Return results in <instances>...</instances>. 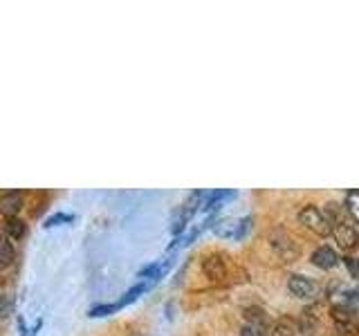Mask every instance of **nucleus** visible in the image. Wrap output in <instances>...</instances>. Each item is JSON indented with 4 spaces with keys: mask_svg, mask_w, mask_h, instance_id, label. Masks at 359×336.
I'll use <instances>...</instances> for the list:
<instances>
[{
    "mask_svg": "<svg viewBox=\"0 0 359 336\" xmlns=\"http://www.w3.org/2000/svg\"><path fill=\"white\" fill-rule=\"evenodd\" d=\"M297 218H299V224H303L310 233L319 235V238H328V235H332V220L328 213H325V209L308 204L299 211Z\"/></svg>",
    "mask_w": 359,
    "mask_h": 336,
    "instance_id": "nucleus-1",
    "label": "nucleus"
},
{
    "mask_svg": "<svg viewBox=\"0 0 359 336\" xmlns=\"http://www.w3.org/2000/svg\"><path fill=\"white\" fill-rule=\"evenodd\" d=\"M252 229V218H222L213 224V233L224 240H241Z\"/></svg>",
    "mask_w": 359,
    "mask_h": 336,
    "instance_id": "nucleus-2",
    "label": "nucleus"
},
{
    "mask_svg": "<svg viewBox=\"0 0 359 336\" xmlns=\"http://www.w3.org/2000/svg\"><path fill=\"white\" fill-rule=\"evenodd\" d=\"M287 289L294 298H301L306 302H314L321 294V287L317 280L310 276H303V274H292L287 278Z\"/></svg>",
    "mask_w": 359,
    "mask_h": 336,
    "instance_id": "nucleus-3",
    "label": "nucleus"
},
{
    "mask_svg": "<svg viewBox=\"0 0 359 336\" xmlns=\"http://www.w3.org/2000/svg\"><path fill=\"white\" fill-rule=\"evenodd\" d=\"M330 300H332V307H339L348 314H353V316H359V289L341 287L330 296Z\"/></svg>",
    "mask_w": 359,
    "mask_h": 336,
    "instance_id": "nucleus-4",
    "label": "nucleus"
},
{
    "mask_svg": "<svg viewBox=\"0 0 359 336\" xmlns=\"http://www.w3.org/2000/svg\"><path fill=\"white\" fill-rule=\"evenodd\" d=\"M330 316H332L337 334H341V336H357L359 334V321H357V316H353V314L330 305Z\"/></svg>",
    "mask_w": 359,
    "mask_h": 336,
    "instance_id": "nucleus-5",
    "label": "nucleus"
},
{
    "mask_svg": "<svg viewBox=\"0 0 359 336\" xmlns=\"http://www.w3.org/2000/svg\"><path fill=\"white\" fill-rule=\"evenodd\" d=\"M272 246L285 262H292L299 255V246L294 244V240H292L290 235L285 231H280V229L272 233Z\"/></svg>",
    "mask_w": 359,
    "mask_h": 336,
    "instance_id": "nucleus-6",
    "label": "nucleus"
},
{
    "mask_svg": "<svg viewBox=\"0 0 359 336\" xmlns=\"http://www.w3.org/2000/svg\"><path fill=\"white\" fill-rule=\"evenodd\" d=\"M339 260H341V258L337 255V251L332 249V246H328V244L317 246V249H314L312 255H310V262L314 267L323 269V272H328V269H334L337 265H339Z\"/></svg>",
    "mask_w": 359,
    "mask_h": 336,
    "instance_id": "nucleus-7",
    "label": "nucleus"
},
{
    "mask_svg": "<svg viewBox=\"0 0 359 336\" xmlns=\"http://www.w3.org/2000/svg\"><path fill=\"white\" fill-rule=\"evenodd\" d=\"M20 209H22V193H18V190H7V193L0 197V211H3L5 218L18 216Z\"/></svg>",
    "mask_w": 359,
    "mask_h": 336,
    "instance_id": "nucleus-8",
    "label": "nucleus"
},
{
    "mask_svg": "<svg viewBox=\"0 0 359 336\" xmlns=\"http://www.w3.org/2000/svg\"><path fill=\"white\" fill-rule=\"evenodd\" d=\"M202 269H205L207 278H211V280L224 278V274H227V269H224V262L220 260V255H207L205 262H202Z\"/></svg>",
    "mask_w": 359,
    "mask_h": 336,
    "instance_id": "nucleus-9",
    "label": "nucleus"
},
{
    "mask_svg": "<svg viewBox=\"0 0 359 336\" xmlns=\"http://www.w3.org/2000/svg\"><path fill=\"white\" fill-rule=\"evenodd\" d=\"M25 233H27V224L22 222L18 216L14 218H5V235L11 240H20V238H25Z\"/></svg>",
    "mask_w": 359,
    "mask_h": 336,
    "instance_id": "nucleus-10",
    "label": "nucleus"
},
{
    "mask_svg": "<svg viewBox=\"0 0 359 336\" xmlns=\"http://www.w3.org/2000/svg\"><path fill=\"white\" fill-rule=\"evenodd\" d=\"M319 328V316L317 314H312V309H303L301 312V318H299V332L306 334V336H312Z\"/></svg>",
    "mask_w": 359,
    "mask_h": 336,
    "instance_id": "nucleus-11",
    "label": "nucleus"
},
{
    "mask_svg": "<svg viewBox=\"0 0 359 336\" xmlns=\"http://www.w3.org/2000/svg\"><path fill=\"white\" fill-rule=\"evenodd\" d=\"M299 334V323L294 318H278L272 325V336H297Z\"/></svg>",
    "mask_w": 359,
    "mask_h": 336,
    "instance_id": "nucleus-12",
    "label": "nucleus"
},
{
    "mask_svg": "<svg viewBox=\"0 0 359 336\" xmlns=\"http://www.w3.org/2000/svg\"><path fill=\"white\" fill-rule=\"evenodd\" d=\"M14 260H16L14 242L7 235H3V242H0V267H9Z\"/></svg>",
    "mask_w": 359,
    "mask_h": 336,
    "instance_id": "nucleus-13",
    "label": "nucleus"
},
{
    "mask_svg": "<svg viewBox=\"0 0 359 336\" xmlns=\"http://www.w3.org/2000/svg\"><path fill=\"white\" fill-rule=\"evenodd\" d=\"M344 204H346L348 213H351L353 222L359 224V188L348 190V193H346V200H344Z\"/></svg>",
    "mask_w": 359,
    "mask_h": 336,
    "instance_id": "nucleus-14",
    "label": "nucleus"
},
{
    "mask_svg": "<svg viewBox=\"0 0 359 336\" xmlns=\"http://www.w3.org/2000/svg\"><path fill=\"white\" fill-rule=\"evenodd\" d=\"M267 325H258V323H245L241 328V336H269Z\"/></svg>",
    "mask_w": 359,
    "mask_h": 336,
    "instance_id": "nucleus-15",
    "label": "nucleus"
},
{
    "mask_svg": "<svg viewBox=\"0 0 359 336\" xmlns=\"http://www.w3.org/2000/svg\"><path fill=\"white\" fill-rule=\"evenodd\" d=\"M245 323H258V325H267V316L261 307H245Z\"/></svg>",
    "mask_w": 359,
    "mask_h": 336,
    "instance_id": "nucleus-16",
    "label": "nucleus"
},
{
    "mask_svg": "<svg viewBox=\"0 0 359 336\" xmlns=\"http://www.w3.org/2000/svg\"><path fill=\"white\" fill-rule=\"evenodd\" d=\"M117 309H121L117 302H112V305H97V307H93L90 309V316H108V314H112V312H117Z\"/></svg>",
    "mask_w": 359,
    "mask_h": 336,
    "instance_id": "nucleus-17",
    "label": "nucleus"
},
{
    "mask_svg": "<svg viewBox=\"0 0 359 336\" xmlns=\"http://www.w3.org/2000/svg\"><path fill=\"white\" fill-rule=\"evenodd\" d=\"M341 262L346 265V269L351 272L353 278H359V258H341Z\"/></svg>",
    "mask_w": 359,
    "mask_h": 336,
    "instance_id": "nucleus-18",
    "label": "nucleus"
},
{
    "mask_svg": "<svg viewBox=\"0 0 359 336\" xmlns=\"http://www.w3.org/2000/svg\"><path fill=\"white\" fill-rule=\"evenodd\" d=\"M74 216H67V213H56V216L48 218V222H45V227H54V224H61V222H72Z\"/></svg>",
    "mask_w": 359,
    "mask_h": 336,
    "instance_id": "nucleus-19",
    "label": "nucleus"
},
{
    "mask_svg": "<svg viewBox=\"0 0 359 336\" xmlns=\"http://www.w3.org/2000/svg\"><path fill=\"white\" fill-rule=\"evenodd\" d=\"M0 314H3V318H7L11 314V298L9 296H3V309H0Z\"/></svg>",
    "mask_w": 359,
    "mask_h": 336,
    "instance_id": "nucleus-20",
    "label": "nucleus"
}]
</instances>
